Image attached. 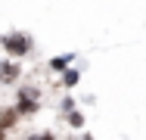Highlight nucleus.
<instances>
[{
    "mask_svg": "<svg viewBox=\"0 0 146 140\" xmlns=\"http://www.w3.org/2000/svg\"><path fill=\"white\" fill-rule=\"evenodd\" d=\"M31 140H56L53 134H37V137H31Z\"/></svg>",
    "mask_w": 146,
    "mask_h": 140,
    "instance_id": "obj_5",
    "label": "nucleus"
},
{
    "mask_svg": "<svg viewBox=\"0 0 146 140\" xmlns=\"http://www.w3.org/2000/svg\"><path fill=\"white\" fill-rule=\"evenodd\" d=\"M3 44H6V50H9L13 56H25V53H28V47H31L25 34H9Z\"/></svg>",
    "mask_w": 146,
    "mask_h": 140,
    "instance_id": "obj_1",
    "label": "nucleus"
},
{
    "mask_svg": "<svg viewBox=\"0 0 146 140\" xmlns=\"http://www.w3.org/2000/svg\"><path fill=\"white\" fill-rule=\"evenodd\" d=\"M78 81V72H65V84H75Z\"/></svg>",
    "mask_w": 146,
    "mask_h": 140,
    "instance_id": "obj_4",
    "label": "nucleus"
},
{
    "mask_svg": "<svg viewBox=\"0 0 146 140\" xmlns=\"http://www.w3.org/2000/svg\"><path fill=\"white\" fill-rule=\"evenodd\" d=\"M19 78V65L16 62H0V84H13Z\"/></svg>",
    "mask_w": 146,
    "mask_h": 140,
    "instance_id": "obj_2",
    "label": "nucleus"
},
{
    "mask_svg": "<svg viewBox=\"0 0 146 140\" xmlns=\"http://www.w3.org/2000/svg\"><path fill=\"white\" fill-rule=\"evenodd\" d=\"M68 121H72V125H75V128H81V121H84V118H81V115H78V112H72V115H68Z\"/></svg>",
    "mask_w": 146,
    "mask_h": 140,
    "instance_id": "obj_3",
    "label": "nucleus"
}]
</instances>
